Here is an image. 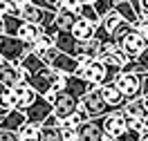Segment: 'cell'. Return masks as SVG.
<instances>
[{"label":"cell","mask_w":148,"mask_h":141,"mask_svg":"<svg viewBox=\"0 0 148 141\" xmlns=\"http://www.w3.org/2000/svg\"><path fill=\"white\" fill-rule=\"evenodd\" d=\"M11 92H14V99H16V110H20V112H25L29 105L34 103V99H36V92H34L27 83L16 85Z\"/></svg>","instance_id":"15"},{"label":"cell","mask_w":148,"mask_h":141,"mask_svg":"<svg viewBox=\"0 0 148 141\" xmlns=\"http://www.w3.org/2000/svg\"><path fill=\"white\" fill-rule=\"evenodd\" d=\"M74 20H76V16H74V14H67V11H56L54 22H52L45 31L49 34V36H56V34L70 31V29H72V25H74Z\"/></svg>","instance_id":"12"},{"label":"cell","mask_w":148,"mask_h":141,"mask_svg":"<svg viewBox=\"0 0 148 141\" xmlns=\"http://www.w3.org/2000/svg\"><path fill=\"white\" fill-rule=\"evenodd\" d=\"M79 112L85 114V119L90 121V119H99V116H106V114L114 112L110 110L108 105L103 103V99L99 96V90L92 87V90H88V92L81 96V101H79V108H76Z\"/></svg>","instance_id":"2"},{"label":"cell","mask_w":148,"mask_h":141,"mask_svg":"<svg viewBox=\"0 0 148 141\" xmlns=\"http://www.w3.org/2000/svg\"><path fill=\"white\" fill-rule=\"evenodd\" d=\"M117 47H119L121 52L128 56V61H135V58H137L139 54H141V52L148 47V38L139 36L135 29H130L128 34H126V36H123L119 43H117Z\"/></svg>","instance_id":"5"},{"label":"cell","mask_w":148,"mask_h":141,"mask_svg":"<svg viewBox=\"0 0 148 141\" xmlns=\"http://www.w3.org/2000/svg\"><path fill=\"white\" fill-rule=\"evenodd\" d=\"M0 16H18L20 18V9L16 7L14 0H0Z\"/></svg>","instance_id":"27"},{"label":"cell","mask_w":148,"mask_h":141,"mask_svg":"<svg viewBox=\"0 0 148 141\" xmlns=\"http://www.w3.org/2000/svg\"><path fill=\"white\" fill-rule=\"evenodd\" d=\"M112 85L117 87V92L126 99V101H132V99H141V76L137 74H123L121 72Z\"/></svg>","instance_id":"4"},{"label":"cell","mask_w":148,"mask_h":141,"mask_svg":"<svg viewBox=\"0 0 148 141\" xmlns=\"http://www.w3.org/2000/svg\"><path fill=\"white\" fill-rule=\"evenodd\" d=\"M54 16L52 11L47 9H40V7H34V5H25L23 9H20V20H25L29 25H36L40 29H47L52 22H54Z\"/></svg>","instance_id":"6"},{"label":"cell","mask_w":148,"mask_h":141,"mask_svg":"<svg viewBox=\"0 0 148 141\" xmlns=\"http://www.w3.org/2000/svg\"><path fill=\"white\" fill-rule=\"evenodd\" d=\"M130 29H132V25H130V22H126V20H121V22H119V27H117V29H114V31L110 34L112 40H114V43H119V40L126 36V34H128Z\"/></svg>","instance_id":"28"},{"label":"cell","mask_w":148,"mask_h":141,"mask_svg":"<svg viewBox=\"0 0 148 141\" xmlns=\"http://www.w3.org/2000/svg\"><path fill=\"white\" fill-rule=\"evenodd\" d=\"M0 63H2V56H0Z\"/></svg>","instance_id":"42"},{"label":"cell","mask_w":148,"mask_h":141,"mask_svg":"<svg viewBox=\"0 0 148 141\" xmlns=\"http://www.w3.org/2000/svg\"><path fill=\"white\" fill-rule=\"evenodd\" d=\"M79 7H81L79 0H63V2H61V11H67V14H74V16H76Z\"/></svg>","instance_id":"31"},{"label":"cell","mask_w":148,"mask_h":141,"mask_svg":"<svg viewBox=\"0 0 148 141\" xmlns=\"http://www.w3.org/2000/svg\"><path fill=\"white\" fill-rule=\"evenodd\" d=\"M40 128H63V121H61L56 114H49L45 121L40 123Z\"/></svg>","instance_id":"33"},{"label":"cell","mask_w":148,"mask_h":141,"mask_svg":"<svg viewBox=\"0 0 148 141\" xmlns=\"http://www.w3.org/2000/svg\"><path fill=\"white\" fill-rule=\"evenodd\" d=\"M141 101H144V110H146V116H148V94L141 96Z\"/></svg>","instance_id":"39"},{"label":"cell","mask_w":148,"mask_h":141,"mask_svg":"<svg viewBox=\"0 0 148 141\" xmlns=\"http://www.w3.org/2000/svg\"><path fill=\"white\" fill-rule=\"evenodd\" d=\"M47 67H52V69H56L58 74L63 76H72L76 69H79V61L72 56H67V54H63V52H58L56 49V54L49 61H47Z\"/></svg>","instance_id":"11"},{"label":"cell","mask_w":148,"mask_h":141,"mask_svg":"<svg viewBox=\"0 0 148 141\" xmlns=\"http://www.w3.org/2000/svg\"><path fill=\"white\" fill-rule=\"evenodd\" d=\"M97 141H114V139H112V137H108L106 132H101V134H99V139H97Z\"/></svg>","instance_id":"37"},{"label":"cell","mask_w":148,"mask_h":141,"mask_svg":"<svg viewBox=\"0 0 148 141\" xmlns=\"http://www.w3.org/2000/svg\"><path fill=\"white\" fill-rule=\"evenodd\" d=\"M119 22H121V18L117 16V14H114V11H110L108 16H103V18H101V22H99V27H101V29H106L108 34H112L114 29L119 27Z\"/></svg>","instance_id":"25"},{"label":"cell","mask_w":148,"mask_h":141,"mask_svg":"<svg viewBox=\"0 0 148 141\" xmlns=\"http://www.w3.org/2000/svg\"><path fill=\"white\" fill-rule=\"evenodd\" d=\"M49 114H52V103H47L45 99H43V96H38V94H36V99H34V103L25 110L27 123H34V125H40Z\"/></svg>","instance_id":"9"},{"label":"cell","mask_w":148,"mask_h":141,"mask_svg":"<svg viewBox=\"0 0 148 141\" xmlns=\"http://www.w3.org/2000/svg\"><path fill=\"white\" fill-rule=\"evenodd\" d=\"M123 116H135V119H146V110H144V101L141 99H132V101H126L123 108H121Z\"/></svg>","instance_id":"20"},{"label":"cell","mask_w":148,"mask_h":141,"mask_svg":"<svg viewBox=\"0 0 148 141\" xmlns=\"http://www.w3.org/2000/svg\"><path fill=\"white\" fill-rule=\"evenodd\" d=\"M61 2L63 0H40V9H47L52 14H56V11H61Z\"/></svg>","instance_id":"32"},{"label":"cell","mask_w":148,"mask_h":141,"mask_svg":"<svg viewBox=\"0 0 148 141\" xmlns=\"http://www.w3.org/2000/svg\"><path fill=\"white\" fill-rule=\"evenodd\" d=\"M40 34H43V29H40V27H36V25H29V22H25V20H23L20 31H18V36H16V38H20L23 43L32 45V43H34V40H36Z\"/></svg>","instance_id":"21"},{"label":"cell","mask_w":148,"mask_h":141,"mask_svg":"<svg viewBox=\"0 0 148 141\" xmlns=\"http://www.w3.org/2000/svg\"><path fill=\"white\" fill-rule=\"evenodd\" d=\"M94 29H97V25H92V22H88V20L76 16L72 29H70V36H72L76 43H85V40L94 38Z\"/></svg>","instance_id":"13"},{"label":"cell","mask_w":148,"mask_h":141,"mask_svg":"<svg viewBox=\"0 0 148 141\" xmlns=\"http://www.w3.org/2000/svg\"><path fill=\"white\" fill-rule=\"evenodd\" d=\"M61 141H76V132L61 128Z\"/></svg>","instance_id":"35"},{"label":"cell","mask_w":148,"mask_h":141,"mask_svg":"<svg viewBox=\"0 0 148 141\" xmlns=\"http://www.w3.org/2000/svg\"><path fill=\"white\" fill-rule=\"evenodd\" d=\"M32 141H45V139H43V137H36V139H32Z\"/></svg>","instance_id":"41"},{"label":"cell","mask_w":148,"mask_h":141,"mask_svg":"<svg viewBox=\"0 0 148 141\" xmlns=\"http://www.w3.org/2000/svg\"><path fill=\"white\" fill-rule=\"evenodd\" d=\"M76 108H79V99H76V96H72V94L65 92V90L56 92L54 103H52V114H56L61 121L67 119L70 114H74V112H76Z\"/></svg>","instance_id":"7"},{"label":"cell","mask_w":148,"mask_h":141,"mask_svg":"<svg viewBox=\"0 0 148 141\" xmlns=\"http://www.w3.org/2000/svg\"><path fill=\"white\" fill-rule=\"evenodd\" d=\"M40 137L45 141H61V128H40Z\"/></svg>","instance_id":"29"},{"label":"cell","mask_w":148,"mask_h":141,"mask_svg":"<svg viewBox=\"0 0 148 141\" xmlns=\"http://www.w3.org/2000/svg\"><path fill=\"white\" fill-rule=\"evenodd\" d=\"M27 123V116H25V112H20V110H11V112H7L2 119H0V130L5 132H16L23 128Z\"/></svg>","instance_id":"17"},{"label":"cell","mask_w":148,"mask_h":141,"mask_svg":"<svg viewBox=\"0 0 148 141\" xmlns=\"http://www.w3.org/2000/svg\"><path fill=\"white\" fill-rule=\"evenodd\" d=\"M114 141H139V132H132V130H128V128H126V130L121 132Z\"/></svg>","instance_id":"34"},{"label":"cell","mask_w":148,"mask_h":141,"mask_svg":"<svg viewBox=\"0 0 148 141\" xmlns=\"http://www.w3.org/2000/svg\"><path fill=\"white\" fill-rule=\"evenodd\" d=\"M0 110H5V112L16 110V99H14V92H11V90H2V92H0Z\"/></svg>","instance_id":"26"},{"label":"cell","mask_w":148,"mask_h":141,"mask_svg":"<svg viewBox=\"0 0 148 141\" xmlns=\"http://www.w3.org/2000/svg\"><path fill=\"white\" fill-rule=\"evenodd\" d=\"M144 121L146 119H135V116H126V128L132 132H141L144 130Z\"/></svg>","instance_id":"30"},{"label":"cell","mask_w":148,"mask_h":141,"mask_svg":"<svg viewBox=\"0 0 148 141\" xmlns=\"http://www.w3.org/2000/svg\"><path fill=\"white\" fill-rule=\"evenodd\" d=\"M16 134H18V141H32V139H36V137H40V125L25 123Z\"/></svg>","instance_id":"23"},{"label":"cell","mask_w":148,"mask_h":141,"mask_svg":"<svg viewBox=\"0 0 148 141\" xmlns=\"http://www.w3.org/2000/svg\"><path fill=\"white\" fill-rule=\"evenodd\" d=\"M29 52H32V45L23 43L20 38L0 36V56H2L5 63H9V65H18Z\"/></svg>","instance_id":"3"},{"label":"cell","mask_w":148,"mask_h":141,"mask_svg":"<svg viewBox=\"0 0 148 141\" xmlns=\"http://www.w3.org/2000/svg\"><path fill=\"white\" fill-rule=\"evenodd\" d=\"M0 20H2V27H5V36H11V38L18 36L20 25H23V20L18 16H0Z\"/></svg>","instance_id":"22"},{"label":"cell","mask_w":148,"mask_h":141,"mask_svg":"<svg viewBox=\"0 0 148 141\" xmlns=\"http://www.w3.org/2000/svg\"><path fill=\"white\" fill-rule=\"evenodd\" d=\"M76 16L83 18V20H88V22H92V25H99V22H101V18L97 16V11H94L92 5H81L79 11H76Z\"/></svg>","instance_id":"24"},{"label":"cell","mask_w":148,"mask_h":141,"mask_svg":"<svg viewBox=\"0 0 148 141\" xmlns=\"http://www.w3.org/2000/svg\"><path fill=\"white\" fill-rule=\"evenodd\" d=\"M121 74L119 67L106 65L103 61H81L79 63V69L74 72V76L83 78L90 87H101V85H110L117 76Z\"/></svg>","instance_id":"1"},{"label":"cell","mask_w":148,"mask_h":141,"mask_svg":"<svg viewBox=\"0 0 148 141\" xmlns=\"http://www.w3.org/2000/svg\"><path fill=\"white\" fill-rule=\"evenodd\" d=\"M99 121H101V132H106L112 139H117L126 130V116H123L121 110H114V112L106 114V116H99Z\"/></svg>","instance_id":"8"},{"label":"cell","mask_w":148,"mask_h":141,"mask_svg":"<svg viewBox=\"0 0 148 141\" xmlns=\"http://www.w3.org/2000/svg\"><path fill=\"white\" fill-rule=\"evenodd\" d=\"M14 2H16V7H18V9H23L25 5H29V0H14Z\"/></svg>","instance_id":"38"},{"label":"cell","mask_w":148,"mask_h":141,"mask_svg":"<svg viewBox=\"0 0 148 141\" xmlns=\"http://www.w3.org/2000/svg\"><path fill=\"white\" fill-rule=\"evenodd\" d=\"M139 9H141V16H148V0H139Z\"/></svg>","instance_id":"36"},{"label":"cell","mask_w":148,"mask_h":141,"mask_svg":"<svg viewBox=\"0 0 148 141\" xmlns=\"http://www.w3.org/2000/svg\"><path fill=\"white\" fill-rule=\"evenodd\" d=\"M25 83V72L16 65H9V63H0V85L5 90H14L16 85Z\"/></svg>","instance_id":"10"},{"label":"cell","mask_w":148,"mask_h":141,"mask_svg":"<svg viewBox=\"0 0 148 141\" xmlns=\"http://www.w3.org/2000/svg\"><path fill=\"white\" fill-rule=\"evenodd\" d=\"M74 132H76V141H97L99 134H101V121L99 119L83 121Z\"/></svg>","instance_id":"14"},{"label":"cell","mask_w":148,"mask_h":141,"mask_svg":"<svg viewBox=\"0 0 148 141\" xmlns=\"http://www.w3.org/2000/svg\"><path fill=\"white\" fill-rule=\"evenodd\" d=\"M81 2H83V5H94L97 0H81Z\"/></svg>","instance_id":"40"},{"label":"cell","mask_w":148,"mask_h":141,"mask_svg":"<svg viewBox=\"0 0 148 141\" xmlns=\"http://www.w3.org/2000/svg\"><path fill=\"white\" fill-rule=\"evenodd\" d=\"M16 67H20V69L25 72V76H34V74H38V72H43L47 65L36 56V54H32V52H29V54L23 58V61H20Z\"/></svg>","instance_id":"18"},{"label":"cell","mask_w":148,"mask_h":141,"mask_svg":"<svg viewBox=\"0 0 148 141\" xmlns=\"http://www.w3.org/2000/svg\"><path fill=\"white\" fill-rule=\"evenodd\" d=\"M97 90H99V96L103 99V103L108 105L110 110H121V108H123L126 99L117 92V87H114L112 83L110 85H101V87H97Z\"/></svg>","instance_id":"16"},{"label":"cell","mask_w":148,"mask_h":141,"mask_svg":"<svg viewBox=\"0 0 148 141\" xmlns=\"http://www.w3.org/2000/svg\"><path fill=\"white\" fill-rule=\"evenodd\" d=\"M54 47V36H49L45 29H43V34L32 43V54H36L38 58H43V54H45L47 49H52Z\"/></svg>","instance_id":"19"}]
</instances>
